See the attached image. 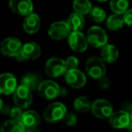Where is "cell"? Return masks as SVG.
I'll return each instance as SVG.
<instances>
[{
    "instance_id": "36",
    "label": "cell",
    "mask_w": 132,
    "mask_h": 132,
    "mask_svg": "<svg viewBox=\"0 0 132 132\" xmlns=\"http://www.w3.org/2000/svg\"><path fill=\"white\" fill-rule=\"evenodd\" d=\"M97 1H100V2H105L107 0H97Z\"/></svg>"
},
{
    "instance_id": "7",
    "label": "cell",
    "mask_w": 132,
    "mask_h": 132,
    "mask_svg": "<svg viewBox=\"0 0 132 132\" xmlns=\"http://www.w3.org/2000/svg\"><path fill=\"white\" fill-rule=\"evenodd\" d=\"M90 111L98 119H109L113 112V107L110 101L98 99L92 102Z\"/></svg>"
},
{
    "instance_id": "32",
    "label": "cell",
    "mask_w": 132,
    "mask_h": 132,
    "mask_svg": "<svg viewBox=\"0 0 132 132\" xmlns=\"http://www.w3.org/2000/svg\"><path fill=\"white\" fill-rule=\"evenodd\" d=\"M122 108H123L122 110H124L125 111L128 112L130 115L132 114V103L131 102L124 103V104H123V106H122Z\"/></svg>"
},
{
    "instance_id": "17",
    "label": "cell",
    "mask_w": 132,
    "mask_h": 132,
    "mask_svg": "<svg viewBox=\"0 0 132 132\" xmlns=\"http://www.w3.org/2000/svg\"><path fill=\"white\" fill-rule=\"evenodd\" d=\"M41 27V20L37 14L31 13L26 15L23 22V28L24 32L29 35H33L39 31Z\"/></svg>"
},
{
    "instance_id": "31",
    "label": "cell",
    "mask_w": 132,
    "mask_h": 132,
    "mask_svg": "<svg viewBox=\"0 0 132 132\" xmlns=\"http://www.w3.org/2000/svg\"><path fill=\"white\" fill-rule=\"evenodd\" d=\"M123 16H124L125 24L132 27V8L131 9L127 10V11L125 12L124 15H123Z\"/></svg>"
},
{
    "instance_id": "10",
    "label": "cell",
    "mask_w": 132,
    "mask_h": 132,
    "mask_svg": "<svg viewBox=\"0 0 132 132\" xmlns=\"http://www.w3.org/2000/svg\"><path fill=\"white\" fill-rule=\"evenodd\" d=\"M20 40L15 37H7L0 44V51L3 55L8 57H15L22 49Z\"/></svg>"
},
{
    "instance_id": "25",
    "label": "cell",
    "mask_w": 132,
    "mask_h": 132,
    "mask_svg": "<svg viewBox=\"0 0 132 132\" xmlns=\"http://www.w3.org/2000/svg\"><path fill=\"white\" fill-rule=\"evenodd\" d=\"M128 0H110V9L116 14L124 15L125 12L128 9Z\"/></svg>"
},
{
    "instance_id": "29",
    "label": "cell",
    "mask_w": 132,
    "mask_h": 132,
    "mask_svg": "<svg viewBox=\"0 0 132 132\" xmlns=\"http://www.w3.org/2000/svg\"><path fill=\"white\" fill-rule=\"evenodd\" d=\"M65 63L68 70H70V69H75L78 66V64H79V60L75 56H69L65 60Z\"/></svg>"
},
{
    "instance_id": "14",
    "label": "cell",
    "mask_w": 132,
    "mask_h": 132,
    "mask_svg": "<svg viewBox=\"0 0 132 132\" xmlns=\"http://www.w3.org/2000/svg\"><path fill=\"white\" fill-rule=\"evenodd\" d=\"M21 122L24 125L26 131H38L37 127L40 125L41 119L39 114L35 110H26L23 113Z\"/></svg>"
},
{
    "instance_id": "35",
    "label": "cell",
    "mask_w": 132,
    "mask_h": 132,
    "mask_svg": "<svg viewBox=\"0 0 132 132\" xmlns=\"http://www.w3.org/2000/svg\"><path fill=\"white\" fill-rule=\"evenodd\" d=\"M127 128H128V130H131V131H132V114L130 115V123H129V125H128V127Z\"/></svg>"
},
{
    "instance_id": "5",
    "label": "cell",
    "mask_w": 132,
    "mask_h": 132,
    "mask_svg": "<svg viewBox=\"0 0 132 132\" xmlns=\"http://www.w3.org/2000/svg\"><path fill=\"white\" fill-rule=\"evenodd\" d=\"M89 44L92 47L100 48L108 44V35L106 32L100 26H92L87 33Z\"/></svg>"
},
{
    "instance_id": "16",
    "label": "cell",
    "mask_w": 132,
    "mask_h": 132,
    "mask_svg": "<svg viewBox=\"0 0 132 132\" xmlns=\"http://www.w3.org/2000/svg\"><path fill=\"white\" fill-rule=\"evenodd\" d=\"M17 88V82L15 77L12 73L6 72L0 76V92L4 95H9L14 93Z\"/></svg>"
},
{
    "instance_id": "20",
    "label": "cell",
    "mask_w": 132,
    "mask_h": 132,
    "mask_svg": "<svg viewBox=\"0 0 132 132\" xmlns=\"http://www.w3.org/2000/svg\"><path fill=\"white\" fill-rule=\"evenodd\" d=\"M125 24L124 16L120 14H116L114 13L113 15H110L107 18L106 21V26L110 31H118V30L121 29L123 26Z\"/></svg>"
},
{
    "instance_id": "3",
    "label": "cell",
    "mask_w": 132,
    "mask_h": 132,
    "mask_svg": "<svg viewBox=\"0 0 132 132\" xmlns=\"http://www.w3.org/2000/svg\"><path fill=\"white\" fill-rule=\"evenodd\" d=\"M67 66H66L65 61L61 58L53 57L46 62L44 66V72L50 77L57 78L65 74L67 72Z\"/></svg>"
},
{
    "instance_id": "1",
    "label": "cell",
    "mask_w": 132,
    "mask_h": 132,
    "mask_svg": "<svg viewBox=\"0 0 132 132\" xmlns=\"http://www.w3.org/2000/svg\"><path fill=\"white\" fill-rule=\"evenodd\" d=\"M85 69L88 75L93 79L99 80L106 74V66L104 64V61L96 56L90 57L87 60Z\"/></svg>"
},
{
    "instance_id": "15",
    "label": "cell",
    "mask_w": 132,
    "mask_h": 132,
    "mask_svg": "<svg viewBox=\"0 0 132 132\" xmlns=\"http://www.w3.org/2000/svg\"><path fill=\"white\" fill-rule=\"evenodd\" d=\"M109 121L111 127L115 128H127L130 123V114L124 110L112 112Z\"/></svg>"
},
{
    "instance_id": "24",
    "label": "cell",
    "mask_w": 132,
    "mask_h": 132,
    "mask_svg": "<svg viewBox=\"0 0 132 132\" xmlns=\"http://www.w3.org/2000/svg\"><path fill=\"white\" fill-rule=\"evenodd\" d=\"M92 102L88 99L87 97L84 96H81V97H78L77 99H75L73 102V106L77 111L79 112H88L89 110H92Z\"/></svg>"
},
{
    "instance_id": "6",
    "label": "cell",
    "mask_w": 132,
    "mask_h": 132,
    "mask_svg": "<svg viewBox=\"0 0 132 132\" xmlns=\"http://www.w3.org/2000/svg\"><path fill=\"white\" fill-rule=\"evenodd\" d=\"M72 32V29L69 26L67 21H57L51 24L48 29V35L53 40L60 41L65 38H68L69 35Z\"/></svg>"
},
{
    "instance_id": "22",
    "label": "cell",
    "mask_w": 132,
    "mask_h": 132,
    "mask_svg": "<svg viewBox=\"0 0 132 132\" xmlns=\"http://www.w3.org/2000/svg\"><path fill=\"white\" fill-rule=\"evenodd\" d=\"M1 131L2 132H23L26 131L24 125L21 121L15 120V119H9L5 121L1 126Z\"/></svg>"
},
{
    "instance_id": "9",
    "label": "cell",
    "mask_w": 132,
    "mask_h": 132,
    "mask_svg": "<svg viewBox=\"0 0 132 132\" xmlns=\"http://www.w3.org/2000/svg\"><path fill=\"white\" fill-rule=\"evenodd\" d=\"M41 55V48L36 43L29 42L22 46L20 53L15 56L18 62L35 60Z\"/></svg>"
},
{
    "instance_id": "11",
    "label": "cell",
    "mask_w": 132,
    "mask_h": 132,
    "mask_svg": "<svg viewBox=\"0 0 132 132\" xmlns=\"http://www.w3.org/2000/svg\"><path fill=\"white\" fill-rule=\"evenodd\" d=\"M68 44L72 51L82 53L87 49L89 42L87 36L81 33V31H72L68 36Z\"/></svg>"
},
{
    "instance_id": "18",
    "label": "cell",
    "mask_w": 132,
    "mask_h": 132,
    "mask_svg": "<svg viewBox=\"0 0 132 132\" xmlns=\"http://www.w3.org/2000/svg\"><path fill=\"white\" fill-rule=\"evenodd\" d=\"M101 57L105 62L113 63L119 58V50L113 44H107L101 47Z\"/></svg>"
},
{
    "instance_id": "13",
    "label": "cell",
    "mask_w": 132,
    "mask_h": 132,
    "mask_svg": "<svg viewBox=\"0 0 132 132\" xmlns=\"http://www.w3.org/2000/svg\"><path fill=\"white\" fill-rule=\"evenodd\" d=\"M9 7L16 15L26 16L33 13L34 5L32 0H9Z\"/></svg>"
},
{
    "instance_id": "19",
    "label": "cell",
    "mask_w": 132,
    "mask_h": 132,
    "mask_svg": "<svg viewBox=\"0 0 132 132\" xmlns=\"http://www.w3.org/2000/svg\"><path fill=\"white\" fill-rule=\"evenodd\" d=\"M67 23H68L72 31H81L84 26L85 20L83 15L74 12V13L71 14L70 16L68 17Z\"/></svg>"
},
{
    "instance_id": "21",
    "label": "cell",
    "mask_w": 132,
    "mask_h": 132,
    "mask_svg": "<svg viewBox=\"0 0 132 132\" xmlns=\"http://www.w3.org/2000/svg\"><path fill=\"white\" fill-rule=\"evenodd\" d=\"M41 79L37 74L35 73H26L23 76L21 84L24 85L31 90H35L38 89L39 84L41 83Z\"/></svg>"
},
{
    "instance_id": "4",
    "label": "cell",
    "mask_w": 132,
    "mask_h": 132,
    "mask_svg": "<svg viewBox=\"0 0 132 132\" xmlns=\"http://www.w3.org/2000/svg\"><path fill=\"white\" fill-rule=\"evenodd\" d=\"M13 94V100L15 106L20 107L24 110V109H27L32 104V101H33L32 90L24 85L21 84L17 86Z\"/></svg>"
},
{
    "instance_id": "12",
    "label": "cell",
    "mask_w": 132,
    "mask_h": 132,
    "mask_svg": "<svg viewBox=\"0 0 132 132\" xmlns=\"http://www.w3.org/2000/svg\"><path fill=\"white\" fill-rule=\"evenodd\" d=\"M64 79L69 86L74 89H81L86 83V76L78 69H70L64 74Z\"/></svg>"
},
{
    "instance_id": "26",
    "label": "cell",
    "mask_w": 132,
    "mask_h": 132,
    "mask_svg": "<svg viewBox=\"0 0 132 132\" xmlns=\"http://www.w3.org/2000/svg\"><path fill=\"white\" fill-rule=\"evenodd\" d=\"M89 15H90V19L95 23H101L106 19V12L99 6L92 7Z\"/></svg>"
},
{
    "instance_id": "28",
    "label": "cell",
    "mask_w": 132,
    "mask_h": 132,
    "mask_svg": "<svg viewBox=\"0 0 132 132\" xmlns=\"http://www.w3.org/2000/svg\"><path fill=\"white\" fill-rule=\"evenodd\" d=\"M62 120L65 123V125H67L69 127H72L77 122V118L73 113H66V115L64 116Z\"/></svg>"
},
{
    "instance_id": "30",
    "label": "cell",
    "mask_w": 132,
    "mask_h": 132,
    "mask_svg": "<svg viewBox=\"0 0 132 132\" xmlns=\"http://www.w3.org/2000/svg\"><path fill=\"white\" fill-rule=\"evenodd\" d=\"M98 84H99L100 88H101L102 90H107V89L110 88V80H109L108 78L105 77V76L100 78L99 81H98Z\"/></svg>"
},
{
    "instance_id": "23",
    "label": "cell",
    "mask_w": 132,
    "mask_h": 132,
    "mask_svg": "<svg viewBox=\"0 0 132 132\" xmlns=\"http://www.w3.org/2000/svg\"><path fill=\"white\" fill-rule=\"evenodd\" d=\"M72 8L74 12H77L81 15H87L92 9V5L90 0H73Z\"/></svg>"
},
{
    "instance_id": "8",
    "label": "cell",
    "mask_w": 132,
    "mask_h": 132,
    "mask_svg": "<svg viewBox=\"0 0 132 132\" xmlns=\"http://www.w3.org/2000/svg\"><path fill=\"white\" fill-rule=\"evenodd\" d=\"M60 86L55 81L51 80L42 81L37 89L39 95L45 100L55 99L57 96L60 95Z\"/></svg>"
},
{
    "instance_id": "34",
    "label": "cell",
    "mask_w": 132,
    "mask_h": 132,
    "mask_svg": "<svg viewBox=\"0 0 132 132\" xmlns=\"http://www.w3.org/2000/svg\"><path fill=\"white\" fill-rule=\"evenodd\" d=\"M66 90H64V88H61L60 90V96H65L66 95Z\"/></svg>"
},
{
    "instance_id": "33",
    "label": "cell",
    "mask_w": 132,
    "mask_h": 132,
    "mask_svg": "<svg viewBox=\"0 0 132 132\" xmlns=\"http://www.w3.org/2000/svg\"><path fill=\"white\" fill-rule=\"evenodd\" d=\"M10 110H11V109L7 106L5 107L4 104H3V101H1V112H2L3 114H8V115H9Z\"/></svg>"
},
{
    "instance_id": "27",
    "label": "cell",
    "mask_w": 132,
    "mask_h": 132,
    "mask_svg": "<svg viewBox=\"0 0 132 132\" xmlns=\"http://www.w3.org/2000/svg\"><path fill=\"white\" fill-rule=\"evenodd\" d=\"M22 110L23 109H21L20 107H18V106L15 107V108H12L9 113V116L11 117V119H15V120L21 121L23 113H24V112L22 111Z\"/></svg>"
},
{
    "instance_id": "2",
    "label": "cell",
    "mask_w": 132,
    "mask_h": 132,
    "mask_svg": "<svg viewBox=\"0 0 132 132\" xmlns=\"http://www.w3.org/2000/svg\"><path fill=\"white\" fill-rule=\"evenodd\" d=\"M67 113L66 107L61 102L51 103L46 107L44 111V119L47 122L53 123L59 120H62Z\"/></svg>"
}]
</instances>
